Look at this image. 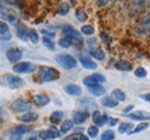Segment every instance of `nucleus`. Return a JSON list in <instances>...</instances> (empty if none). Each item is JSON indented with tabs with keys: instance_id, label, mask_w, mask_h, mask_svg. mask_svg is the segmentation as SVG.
Here are the masks:
<instances>
[{
	"instance_id": "1",
	"label": "nucleus",
	"mask_w": 150,
	"mask_h": 140,
	"mask_svg": "<svg viewBox=\"0 0 150 140\" xmlns=\"http://www.w3.org/2000/svg\"><path fill=\"white\" fill-rule=\"evenodd\" d=\"M0 18L7 21L11 24H16L19 21V14L14 8L5 5L4 2H0Z\"/></svg>"
},
{
	"instance_id": "2",
	"label": "nucleus",
	"mask_w": 150,
	"mask_h": 140,
	"mask_svg": "<svg viewBox=\"0 0 150 140\" xmlns=\"http://www.w3.org/2000/svg\"><path fill=\"white\" fill-rule=\"evenodd\" d=\"M56 61L66 70H72L75 69L77 66V61L73 55L67 54V53H61L58 54L56 56Z\"/></svg>"
},
{
	"instance_id": "3",
	"label": "nucleus",
	"mask_w": 150,
	"mask_h": 140,
	"mask_svg": "<svg viewBox=\"0 0 150 140\" xmlns=\"http://www.w3.org/2000/svg\"><path fill=\"white\" fill-rule=\"evenodd\" d=\"M38 76L40 78V80L43 82H53L59 78V71L54 68H51V67H42L39 69L38 72Z\"/></svg>"
},
{
	"instance_id": "4",
	"label": "nucleus",
	"mask_w": 150,
	"mask_h": 140,
	"mask_svg": "<svg viewBox=\"0 0 150 140\" xmlns=\"http://www.w3.org/2000/svg\"><path fill=\"white\" fill-rule=\"evenodd\" d=\"M13 70L18 74H31L36 70V66L31 62H20L13 67Z\"/></svg>"
},
{
	"instance_id": "5",
	"label": "nucleus",
	"mask_w": 150,
	"mask_h": 140,
	"mask_svg": "<svg viewBox=\"0 0 150 140\" xmlns=\"http://www.w3.org/2000/svg\"><path fill=\"white\" fill-rule=\"evenodd\" d=\"M105 80H106V79H105V77H104L103 75H100V74H94V75L88 76L87 78H84V79H83V83H84L86 86L91 88V86L98 85V84H100V83H104Z\"/></svg>"
},
{
	"instance_id": "6",
	"label": "nucleus",
	"mask_w": 150,
	"mask_h": 140,
	"mask_svg": "<svg viewBox=\"0 0 150 140\" xmlns=\"http://www.w3.org/2000/svg\"><path fill=\"white\" fill-rule=\"evenodd\" d=\"M75 44H82V39H77L72 36H64L62 38L59 39V45L64 48H68Z\"/></svg>"
},
{
	"instance_id": "7",
	"label": "nucleus",
	"mask_w": 150,
	"mask_h": 140,
	"mask_svg": "<svg viewBox=\"0 0 150 140\" xmlns=\"http://www.w3.org/2000/svg\"><path fill=\"white\" fill-rule=\"evenodd\" d=\"M12 108L16 111H27L31 108V104L25 99H16L13 101Z\"/></svg>"
},
{
	"instance_id": "8",
	"label": "nucleus",
	"mask_w": 150,
	"mask_h": 140,
	"mask_svg": "<svg viewBox=\"0 0 150 140\" xmlns=\"http://www.w3.org/2000/svg\"><path fill=\"white\" fill-rule=\"evenodd\" d=\"M39 138L43 140H49V139H56L60 136L59 131L57 130L54 126H51L49 130H44V131H40L39 132Z\"/></svg>"
},
{
	"instance_id": "9",
	"label": "nucleus",
	"mask_w": 150,
	"mask_h": 140,
	"mask_svg": "<svg viewBox=\"0 0 150 140\" xmlns=\"http://www.w3.org/2000/svg\"><path fill=\"white\" fill-rule=\"evenodd\" d=\"M22 51L19 48H9L7 53H6V56L8 59L9 62L12 63H15V62H19L20 60L22 59Z\"/></svg>"
},
{
	"instance_id": "10",
	"label": "nucleus",
	"mask_w": 150,
	"mask_h": 140,
	"mask_svg": "<svg viewBox=\"0 0 150 140\" xmlns=\"http://www.w3.org/2000/svg\"><path fill=\"white\" fill-rule=\"evenodd\" d=\"M108 120H109V116L106 114L103 115L98 110H96V111L93 113V122L95 123L96 126H103L105 123L108 122Z\"/></svg>"
},
{
	"instance_id": "11",
	"label": "nucleus",
	"mask_w": 150,
	"mask_h": 140,
	"mask_svg": "<svg viewBox=\"0 0 150 140\" xmlns=\"http://www.w3.org/2000/svg\"><path fill=\"white\" fill-rule=\"evenodd\" d=\"M0 39L1 40H11L12 39V34L9 31L8 25L2 21H0Z\"/></svg>"
},
{
	"instance_id": "12",
	"label": "nucleus",
	"mask_w": 150,
	"mask_h": 140,
	"mask_svg": "<svg viewBox=\"0 0 150 140\" xmlns=\"http://www.w3.org/2000/svg\"><path fill=\"white\" fill-rule=\"evenodd\" d=\"M6 79H7V82H8V84L12 86V88H21L23 84H24V82H23V79H21L20 77L18 76H12V75H7V77H6Z\"/></svg>"
},
{
	"instance_id": "13",
	"label": "nucleus",
	"mask_w": 150,
	"mask_h": 140,
	"mask_svg": "<svg viewBox=\"0 0 150 140\" xmlns=\"http://www.w3.org/2000/svg\"><path fill=\"white\" fill-rule=\"evenodd\" d=\"M88 117H89V114H88V113H84V111H77V113H75L74 116H73V123H74V124H77V125H80V124H82V123L86 122Z\"/></svg>"
},
{
	"instance_id": "14",
	"label": "nucleus",
	"mask_w": 150,
	"mask_h": 140,
	"mask_svg": "<svg viewBox=\"0 0 150 140\" xmlns=\"http://www.w3.org/2000/svg\"><path fill=\"white\" fill-rule=\"evenodd\" d=\"M80 62H81V64L86 68V69H91V70H95L97 68V64H96V62H94L90 57H87V56H82V57H80Z\"/></svg>"
},
{
	"instance_id": "15",
	"label": "nucleus",
	"mask_w": 150,
	"mask_h": 140,
	"mask_svg": "<svg viewBox=\"0 0 150 140\" xmlns=\"http://www.w3.org/2000/svg\"><path fill=\"white\" fill-rule=\"evenodd\" d=\"M129 118L135 120V121H149V114L143 113V111H136V113H132L128 115Z\"/></svg>"
},
{
	"instance_id": "16",
	"label": "nucleus",
	"mask_w": 150,
	"mask_h": 140,
	"mask_svg": "<svg viewBox=\"0 0 150 140\" xmlns=\"http://www.w3.org/2000/svg\"><path fill=\"white\" fill-rule=\"evenodd\" d=\"M34 102L38 106H46L50 102V98L46 94H36L34 95Z\"/></svg>"
},
{
	"instance_id": "17",
	"label": "nucleus",
	"mask_w": 150,
	"mask_h": 140,
	"mask_svg": "<svg viewBox=\"0 0 150 140\" xmlns=\"http://www.w3.org/2000/svg\"><path fill=\"white\" fill-rule=\"evenodd\" d=\"M89 88V92L95 95V97H102V95H104L105 93H106V91H105V88H103L102 85H95V86H91V88Z\"/></svg>"
},
{
	"instance_id": "18",
	"label": "nucleus",
	"mask_w": 150,
	"mask_h": 140,
	"mask_svg": "<svg viewBox=\"0 0 150 140\" xmlns=\"http://www.w3.org/2000/svg\"><path fill=\"white\" fill-rule=\"evenodd\" d=\"M65 91L68 94H71V95H80L82 93V90L80 88V86H77L75 84H68V85H66Z\"/></svg>"
},
{
	"instance_id": "19",
	"label": "nucleus",
	"mask_w": 150,
	"mask_h": 140,
	"mask_svg": "<svg viewBox=\"0 0 150 140\" xmlns=\"http://www.w3.org/2000/svg\"><path fill=\"white\" fill-rule=\"evenodd\" d=\"M62 31L66 34V36H72V37L77 38V39H82L80 34L75 30L73 27H71V25H64V27H62Z\"/></svg>"
},
{
	"instance_id": "20",
	"label": "nucleus",
	"mask_w": 150,
	"mask_h": 140,
	"mask_svg": "<svg viewBox=\"0 0 150 140\" xmlns=\"http://www.w3.org/2000/svg\"><path fill=\"white\" fill-rule=\"evenodd\" d=\"M73 126H74V123H73V121L67 120V121L62 122L61 126H60V131H59V133L65 134V133H67L68 131H71V130L73 129Z\"/></svg>"
},
{
	"instance_id": "21",
	"label": "nucleus",
	"mask_w": 150,
	"mask_h": 140,
	"mask_svg": "<svg viewBox=\"0 0 150 140\" xmlns=\"http://www.w3.org/2000/svg\"><path fill=\"white\" fill-rule=\"evenodd\" d=\"M102 105L104 106V107H108V108H114L119 104H118L117 100H114L111 97H105V98L102 99Z\"/></svg>"
},
{
	"instance_id": "22",
	"label": "nucleus",
	"mask_w": 150,
	"mask_h": 140,
	"mask_svg": "<svg viewBox=\"0 0 150 140\" xmlns=\"http://www.w3.org/2000/svg\"><path fill=\"white\" fill-rule=\"evenodd\" d=\"M69 9H71V6H69L68 2H61V4L58 6V14L61 15V16H65V15L68 14Z\"/></svg>"
},
{
	"instance_id": "23",
	"label": "nucleus",
	"mask_w": 150,
	"mask_h": 140,
	"mask_svg": "<svg viewBox=\"0 0 150 140\" xmlns=\"http://www.w3.org/2000/svg\"><path fill=\"white\" fill-rule=\"evenodd\" d=\"M37 118H38V115L36 113H25L21 117V121L24 123H31V122H35Z\"/></svg>"
},
{
	"instance_id": "24",
	"label": "nucleus",
	"mask_w": 150,
	"mask_h": 140,
	"mask_svg": "<svg viewBox=\"0 0 150 140\" xmlns=\"http://www.w3.org/2000/svg\"><path fill=\"white\" fill-rule=\"evenodd\" d=\"M90 55H91L93 57H95V59L99 60V61L104 60V57H105V53H104V51H103L102 48H95V50H91V51H90Z\"/></svg>"
},
{
	"instance_id": "25",
	"label": "nucleus",
	"mask_w": 150,
	"mask_h": 140,
	"mask_svg": "<svg viewBox=\"0 0 150 140\" xmlns=\"http://www.w3.org/2000/svg\"><path fill=\"white\" fill-rule=\"evenodd\" d=\"M115 69L124 70V71H129L132 69V66L128 61H119V62L115 63Z\"/></svg>"
},
{
	"instance_id": "26",
	"label": "nucleus",
	"mask_w": 150,
	"mask_h": 140,
	"mask_svg": "<svg viewBox=\"0 0 150 140\" xmlns=\"http://www.w3.org/2000/svg\"><path fill=\"white\" fill-rule=\"evenodd\" d=\"M29 35V29L25 28V27H20L18 29V37H19L21 40H27Z\"/></svg>"
},
{
	"instance_id": "27",
	"label": "nucleus",
	"mask_w": 150,
	"mask_h": 140,
	"mask_svg": "<svg viewBox=\"0 0 150 140\" xmlns=\"http://www.w3.org/2000/svg\"><path fill=\"white\" fill-rule=\"evenodd\" d=\"M112 95H113V98L117 99V101H125V100H126V94H125L121 90H119V88H117V90L113 91Z\"/></svg>"
},
{
	"instance_id": "28",
	"label": "nucleus",
	"mask_w": 150,
	"mask_h": 140,
	"mask_svg": "<svg viewBox=\"0 0 150 140\" xmlns=\"http://www.w3.org/2000/svg\"><path fill=\"white\" fill-rule=\"evenodd\" d=\"M75 18H77L80 22H86L88 20V15L86 14V12L83 9H77L75 12Z\"/></svg>"
},
{
	"instance_id": "29",
	"label": "nucleus",
	"mask_w": 150,
	"mask_h": 140,
	"mask_svg": "<svg viewBox=\"0 0 150 140\" xmlns=\"http://www.w3.org/2000/svg\"><path fill=\"white\" fill-rule=\"evenodd\" d=\"M62 117H64V113H62V111H54V113H52L50 120H51L52 123L57 124V123H59V121H60Z\"/></svg>"
},
{
	"instance_id": "30",
	"label": "nucleus",
	"mask_w": 150,
	"mask_h": 140,
	"mask_svg": "<svg viewBox=\"0 0 150 140\" xmlns=\"http://www.w3.org/2000/svg\"><path fill=\"white\" fill-rule=\"evenodd\" d=\"M81 32L83 35H87V36H91L95 34V29L93 25H83L81 28Z\"/></svg>"
},
{
	"instance_id": "31",
	"label": "nucleus",
	"mask_w": 150,
	"mask_h": 140,
	"mask_svg": "<svg viewBox=\"0 0 150 140\" xmlns=\"http://www.w3.org/2000/svg\"><path fill=\"white\" fill-rule=\"evenodd\" d=\"M28 38L31 40L33 44H37L38 40H39V37H38V34L36 30H29V35H28Z\"/></svg>"
},
{
	"instance_id": "32",
	"label": "nucleus",
	"mask_w": 150,
	"mask_h": 140,
	"mask_svg": "<svg viewBox=\"0 0 150 140\" xmlns=\"http://www.w3.org/2000/svg\"><path fill=\"white\" fill-rule=\"evenodd\" d=\"M132 127H133V124L132 123H122V124H120V126H119V132L120 133H126V132H128L129 130H131Z\"/></svg>"
},
{
	"instance_id": "33",
	"label": "nucleus",
	"mask_w": 150,
	"mask_h": 140,
	"mask_svg": "<svg viewBox=\"0 0 150 140\" xmlns=\"http://www.w3.org/2000/svg\"><path fill=\"white\" fill-rule=\"evenodd\" d=\"M148 126H149V124H148V123H142V124L137 125V126L134 129V131H131V132H129V134H134V133L142 132V131H144V130H146Z\"/></svg>"
},
{
	"instance_id": "34",
	"label": "nucleus",
	"mask_w": 150,
	"mask_h": 140,
	"mask_svg": "<svg viewBox=\"0 0 150 140\" xmlns=\"http://www.w3.org/2000/svg\"><path fill=\"white\" fill-rule=\"evenodd\" d=\"M113 138H114V132H113L112 130H106L102 134L100 140H113Z\"/></svg>"
},
{
	"instance_id": "35",
	"label": "nucleus",
	"mask_w": 150,
	"mask_h": 140,
	"mask_svg": "<svg viewBox=\"0 0 150 140\" xmlns=\"http://www.w3.org/2000/svg\"><path fill=\"white\" fill-rule=\"evenodd\" d=\"M98 134V126H89V129H88V136L89 137H91V138H95L96 136Z\"/></svg>"
},
{
	"instance_id": "36",
	"label": "nucleus",
	"mask_w": 150,
	"mask_h": 140,
	"mask_svg": "<svg viewBox=\"0 0 150 140\" xmlns=\"http://www.w3.org/2000/svg\"><path fill=\"white\" fill-rule=\"evenodd\" d=\"M43 44H44L47 48H50V50H53V48H54V44H53L52 39L47 38V37H43Z\"/></svg>"
},
{
	"instance_id": "37",
	"label": "nucleus",
	"mask_w": 150,
	"mask_h": 140,
	"mask_svg": "<svg viewBox=\"0 0 150 140\" xmlns=\"http://www.w3.org/2000/svg\"><path fill=\"white\" fill-rule=\"evenodd\" d=\"M14 132H16V133H19V134H21V136H23L24 133L28 132V127L24 126V125H18V126L15 127Z\"/></svg>"
},
{
	"instance_id": "38",
	"label": "nucleus",
	"mask_w": 150,
	"mask_h": 140,
	"mask_svg": "<svg viewBox=\"0 0 150 140\" xmlns=\"http://www.w3.org/2000/svg\"><path fill=\"white\" fill-rule=\"evenodd\" d=\"M135 76H137V77H140V78H143V77L147 76V71L144 70V68L139 67L137 69L135 70Z\"/></svg>"
},
{
	"instance_id": "39",
	"label": "nucleus",
	"mask_w": 150,
	"mask_h": 140,
	"mask_svg": "<svg viewBox=\"0 0 150 140\" xmlns=\"http://www.w3.org/2000/svg\"><path fill=\"white\" fill-rule=\"evenodd\" d=\"M40 34L47 36V37H50V38H54V37H56V32H54V31H49V30H46V29H42V30H40Z\"/></svg>"
},
{
	"instance_id": "40",
	"label": "nucleus",
	"mask_w": 150,
	"mask_h": 140,
	"mask_svg": "<svg viewBox=\"0 0 150 140\" xmlns=\"http://www.w3.org/2000/svg\"><path fill=\"white\" fill-rule=\"evenodd\" d=\"M110 2V0H96V6L97 7H104Z\"/></svg>"
},
{
	"instance_id": "41",
	"label": "nucleus",
	"mask_w": 150,
	"mask_h": 140,
	"mask_svg": "<svg viewBox=\"0 0 150 140\" xmlns=\"http://www.w3.org/2000/svg\"><path fill=\"white\" fill-rule=\"evenodd\" d=\"M21 138H22L21 134L16 133V132H13V133L11 134V137H9V140H21Z\"/></svg>"
},
{
	"instance_id": "42",
	"label": "nucleus",
	"mask_w": 150,
	"mask_h": 140,
	"mask_svg": "<svg viewBox=\"0 0 150 140\" xmlns=\"http://www.w3.org/2000/svg\"><path fill=\"white\" fill-rule=\"evenodd\" d=\"M99 36H100V38H102L104 41H108V40H109V36L108 35H105V34H103V32H102Z\"/></svg>"
},
{
	"instance_id": "43",
	"label": "nucleus",
	"mask_w": 150,
	"mask_h": 140,
	"mask_svg": "<svg viewBox=\"0 0 150 140\" xmlns=\"http://www.w3.org/2000/svg\"><path fill=\"white\" fill-rule=\"evenodd\" d=\"M133 108H134V106H133V105L128 106V107H126V108L124 109V113L126 114V113H128V111H131V110H132V109H133Z\"/></svg>"
},
{
	"instance_id": "44",
	"label": "nucleus",
	"mask_w": 150,
	"mask_h": 140,
	"mask_svg": "<svg viewBox=\"0 0 150 140\" xmlns=\"http://www.w3.org/2000/svg\"><path fill=\"white\" fill-rule=\"evenodd\" d=\"M109 120H110V124H111V125H115V124L118 123V120H117V118H109Z\"/></svg>"
},
{
	"instance_id": "45",
	"label": "nucleus",
	"mask_w": 150,
	"mask_h": 140,
	"mask_svg": "<svg viewBox=\"0 0 150 140\" xmlns=\"http://www.w3.org/2000/svg\"><path fill=\"white\" fill-rule=\"evenodd\" d=\"M80 140H89V137H87V136H83V134H81V136H80Z\"/></svg>"
},
{
	"instance_id": "46",
	"label": "nucleus",
	"mask_w": 150,
	"mask_h": 140,
	"mask_svg": "<svg viewBox=\"0 0 150 140\" xmlns=\"http://www.w3.org/2000/svg\"><path fill=\"white\" fill-rule=\"evenodd\" d=\"M80 136H81V134H80ZM67 140H80V137H79V138H76V136H72L71 138H68Z\"/></svg>"
},
{
	"instance_id": "47",
	"label": "nucleus",
	"mask_w": 150,
	"mask_h": 140,
	"mask_svg": "<svg viewBox=\"0 0 150 140\" xmlns=\"http://www.w3.org/2000/svg\"><path fill=\"white\" fill-rule=\"evenodd\" d=\"M142 98H143V99H146V101H149V100H150V95H149V94H147V95H143Z\"/></svg>"
},
{
	"instance_id": "48",
	"label": "nucleus",
	"mask_w": 150,
	"mask_h": 140,
	"mask_svg": "<svg viewBox=\"0 0 150 140\" xmlns=\"http://www.w3.org/2000/svg\"><path fill=\"white\" fill-rule=\"evenodd\" d=\"M28 140H36V138L34 137V138H29V139H28Z\"/></svg>"
}]
</instances>
